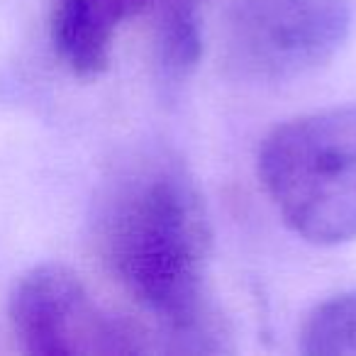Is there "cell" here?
<instances>
[{
    "instance_id": "6da1fadb",
    "label": "cell",
    "mask_w": 356,
    "mask_h": 356,
    "mask_svg": "<svg viewBox=\"0 0 356 356\" xmlns=\"http://www.w3.org/2000/svg\"><path fill=\"white\" fill-rule=\"evenodd\" d=\"M115 283L154 320V351H225L208 298L213 227L195 181L166 156L134 161L115 181L98 222Z\"/></svg>"
},
{
    "instance_id": "7a4b0ae2",
    "label": "cell",
    "mask_w": 356,
    "mask_h": 356,
    "mask_svg": "<svg viewBox=\"0 0 356 356\" xmlns=\"http://www.w3.org/2000/svg\"><path fill=\"white\" fill-rule=\"evenodd\" d=\"M259 178L302 239L325 247L356 239V105L278 124L259 149Z\"/></svg>"
},
{
    "instance_id": "3957f363",
    "label": "cell",
    "mask_w": 356,
    "mask_h": 356,
    "mask_svg": "<svg viewBox=\"0 0 356 356\" xmlns=\"http://www.w3.org/2000/svg\"><path fill=\"white\" fill-rule=\"evenodd\" d=\"M349 27L346 0H229L225 56L247 81H293L330 64Z\"/></svg>"
},
{
    "instance_id": "277c9868",
    "label": "cell",
    "mask_w": 356,
    "mask_h": 356,
    "mask_svg": "<svg viewBox=\"0 0 356 356\" xmlns=\"http://www.w3.org/2000/svg\"><path fill=\"white\" fill-rule=\"evenodd\" d=\"M10 322L20 344L40 356L147 354V327L108 312L71 268L42 264L20 276L10 296Z\"/></svg>"
},
{
    "instance_id": "5b68a950",
    "label": "cell",
    "mask_w": 356,
    "mask_h": 356,
    "mask_svg": "<svg viewBox=\"0 0 356 356\" xmlns=\"http://www.w3.org/2000/svg\"><path fill=\"white\" fill-rule=\"evenodd\" d=\"M184 0H54L51 44L81 79H95L110 64L120 27L156 8Z\"/></svg>"
},
{
    "instance_id": "8992f818",
    "label": "cell",
    "mask_w": 356,
    "mask_h": 356,
    "mask_svg": "<svg viewBox=\"0 0 356 356\" xmlns=\"http://www.w3.org/2000/svg\"><path fill=\"white\" fill-rule=\"evenodd\" d=\"M300 351L320 356H356V291L320 302L307 315Z\"/></svg>"
}]
</instances>
